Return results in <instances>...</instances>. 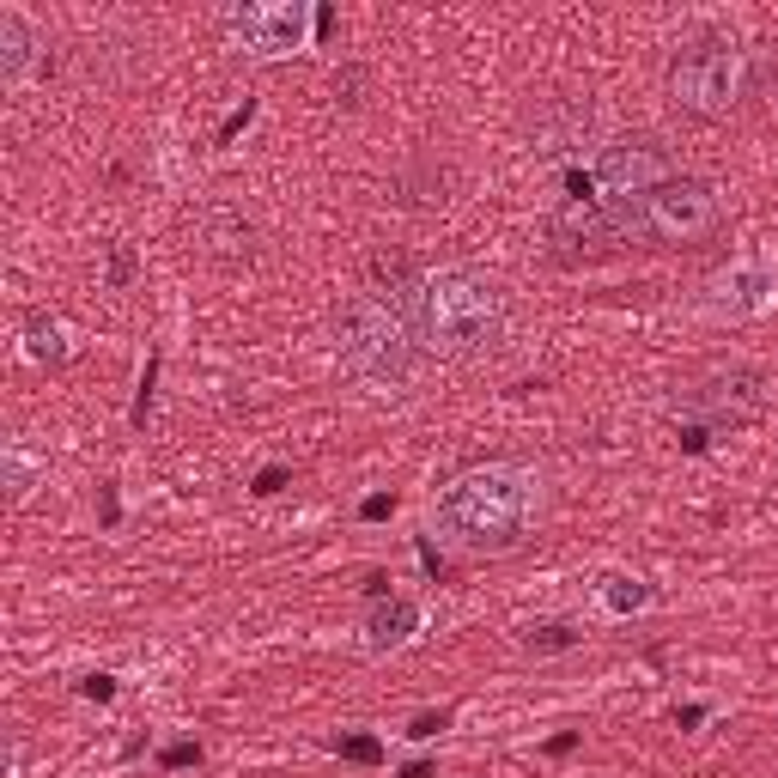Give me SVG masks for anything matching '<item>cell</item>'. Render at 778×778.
Instances as JSON below:
<instances>
[{
  "label": "cell",
  "instance_id": "cell-22",
  "mask_svg": "<svg viewBox=\"0 0 778 778\" xmlns=\"http://www.w3.org/2000/svg\"><path fill=\"white\" fill-rule=\"evenodd\" d=\"M286 481H292V475H286V469H280V462H274V469H262V475H256V487H250V493H262V499H274V493H280Z\"/></svg>",
  "mask_w": 778,
  "mask_h": 778
},
{
  "label": "cell",
  "instance_id": "cell-30",
  "mask_svg": "<svg viewBox=\"0 0 778 778\" xmlns=\"http://www.w3.org/2000/svg\"><path fill=\"white\" fill-rule=\"evenodd\" d=\"M402 778H438V772H432V760H414V766H408Z\"/></svg>",
  "mask_w": 778,
  "mask_h": 778
},
{
  "label": "cell",
  "instance_id": "cell-6",
  "mask_svg": "<svg viewBox=\"0 0 778 778\" xmlns=\"http://www.w3.org/2000/svg\"><path fill=\"white\" fill-rule=\"evenodd\" d=\"M225 25L250 55H292L317 31V13H310L304 0H250V7H231Z\"/></svg>",
  "mask_w": 778,
  "mask_h": 778
},
{
  "label": "cell",
  "instance_id": "cell-15",
  "mask_svg": "<svg viewBox=\"0 0 778 778\" xmlns=\"http://www.w3.org/2000/svg\"><path fill=\"white\" fill-rule=\"evenodd\" d=\"M7 493H13V499H25V493H31V450H25L19 438L7 444Z\"/></svg>",
  "mask_w": 778,
  "mask_h": 778
},
{
  "label": "cell",
  "instance_id": "cell-17",
  "mask_svg": "<svg viewBox=\"0 0 778 778\" xmlns=\"http://www.w3.org/2000/svg\"><path fill=\"white\" fill-rule=\"evenodd\" d=\"M152 383H159V359H146V371H140V396H134V426H146V414H152Z\"/></svg>",
  "mask_w": 778,
  "mask_h": 778
},
{
  "label": "cell",
  "instance_id": "cell-11",
  "mask_svg": "<svg viewBox=\"0 0 778 778\" xmlns=\"http://www.w3.org/2000/svg\"><path fill=\"white\" fill-rule=\"evenodd\" d=\"M414 627H420V608L408 602V596H389V602H377L371 608V651H389V645H402V639H414Z\"/></svg>",
  "mask_w": 778,
  "mask_h": 778
},
{
  "label": "cell",
  "instance_id": "cell-8",
  "mask_svg": "<svg viewBox=\"0 0 778 778\" xmlns=\"http://www.w3.org/2000/svg\"><path fill=\"white\" fill-rule=\"evenodd\" d=\"M760 371L748 365H730V371H712L706 383H693L681 396V414H693V426H736L760 408Z\"/></svg>",
  "mask_w": 778,
  "mask_h": 778
},
{
  "label": "cell",
  "instance_id": "cell-5",
  "mask_svg": "<svg viewBox=\"0 0 778 778\" xmlns=\"http://www.w3.org/2000/svg\"><path fill=\"white\" fill-rule=\"evenodd\" d=\"M748 92V49L736 37H693L675 49L669 61V98L687 110V116H730Z\"/></svg>",
  "mask_w": 778,
  "mask_h": 778
},
{
  "label": "cell",
  "instance_id": "cell-16",
  "mask_svg": "<svg viewBox=\"0 0 778 778\" xmlns=\"http://www.w3.org/2000/svg\"><path fill=\"white\" fill-rule=\"evenodd\" d=\"M335 748H341V760H353V766H377V760H383V742H377V736H341Z\"/></svg>",
  "mask_w": 778,
  "mask_h": 778
},
{
  "label": "cell",
  "instance_id": "cell-12",
  "mask_svg": "<svg viewBox=\"0 0 778 778\" xmlns=\"http://www.w3.org/2000/svg\"><path fill=\"white\" fill-rule=\"evenodd\" d=\"M25 353H31L37 365H61V359H67L61 323H55V317H43V310H31V317H25Z\"/></svg>",
  "mask_w": 778,
  "mask_h": 778
},
{
  "label": "cell",
  "instance_id": "cell-29",
  "mask_svg": "<svg viewBox=\"0 0 778 778\" xmlns=\"http://www.w3.org/2000/svg\"><path fill=\"white\" fill-rule=\"evenodd\" d=\"M675 724H681V730H693V724H706V706H681V712H675Z\"/></svg>",
  "mask_w": 778,
  "mask_h": 778
},
{
  "label": "cell",
  "instance_id": "cell-21",
  "mask_svg": "<svg viewBox=\"0 0 778 778\" xmlns=\"http://www.w3.org/2000/svg\"><path fill=\"white\" fill-rule=\"evenodd\" d=\"M159 760H165L171 772H183V766H195V760H201V742H171V748H165Z\"/></svg>",
  "mask_w": 778,
  "mask_h": 778
},
{
  "label": "cell",
  "instance_id": "cell-20",
  "mask_svg": "<svg viewBox=\"0 0 778 778\" xmlns=\"http://www.w3.org/2000/svg\"><path fill=\"white\" fill-rule=\"evenodd\" d=\"M444 724H450V712H420V718L408 724V736H414V742H432V736H438Z\"/></svg>",
  "mask_w": 778,
  "mask_h": 778
},
{
  "label": "cell",
  "instance_id": "cell-28",
  "mask_svg": "<svg viewBox=\"0 0 778 778\" xmlns=\"http://www.w3.org/2000/svg\"><path fill=\"white\" fill-rule=\"evenodd\" d=\"M578 748V730H560V736H548V754L560 760V754H572Z\"/></svg>",
  "mask_w": 778,
  "mask_h": 778
},
{
  "label": "cell",
  "instance_id": "cell-27",
  "mask_svg": "<svg viewBox=\"0 0 778 778\" xmlns=\"http://www.w3.org/2000/svg\"><path fill=\"white\" fill-rule=\"evenodd\" d=\"M389 584H396L389 572H371V578H365V596H371V602H389Z\"/></svg>",
  "mask_w": 778,
  "mask_h": 778
},
{
  "label": "cell",
  "instance_id": "cell-18",
  "mask_svg": "<svg viewBox=\"0 0 778 778\" xmlns=\"http://www.w3.org/2000/svg\"><path fill=\"white\" fill-rule=\"evenodd\" d=\"M250 116H256V98H244V110H231V116L219 122V146H225V140H238V134L250 128Z\"/></svg>",
  "mask_w": 778,
  "mask_h": 778
},
{
  "label": "cell",
  "instance_id": "cell-13",
  "mask_svg": "<svg viewBox=\"0 0 778 778\" xmlns=\"http://www.w3.org/2000/svg\"><path fill=\"white\" fill-rule=\"evenodd\" d=\"M572 645H584V633L572 627V620H548V627L529 633V651H535V657H554V651H572Z\"/></svg>",
  "mask_w": 778,
  "mask_h": 778
},
{
  "label": "cell",
  "instance_id": "cell-3",
  "mask_svg": "<svg viewBox=\"0 0 778 778\" xmlns=\"http://www.w3.org/2000/svg\"><path fill=\"white\" fill-rule=\"evenodd\" d=\"M608 219H614V238L620 250L627 244H645V250H675V244H693L718 225V189L699 183V177H675L639 201H602Z\"/></svg>",
  "mask_w": 778,
  "mask_h": 778
},
{
  "label": "cell",
  "instance_id": "cell-26",
  "mask_svg": "<svg viewBox=\"0 0 778 778\" xmlns=\"http://www.w3.org/2000/svg\"><path fill=\"white\" fill-rule=\"evenodd\" d=\"M706 444H712V426H687V432H681V450H687V456H699Z\"/></svg>",
  "mask_w": 778,
  "mask_h": 778
},
{
  "label": "cell",
  "instance_id": "cell-14",
  "mask_svg": "<svg viewBox=\"0 0 778 778\" xmlns=\"http://www.w3.org/2000/svg\"><path fill=\"white\" fill-rule=\"evenodd\" d=\"M602 596H608V608H614V614H633V608H645V602H651V584H639V578H608V590H602Z\"/></svg>",
  "mask_w": 778,
  "mask_h": 778
},
{
  "label": "cell",
  "instance_id": "cell-10",
  "mask_svg": "<svg viewBox=\"0 0 778 778\" xmlns=\"http://www.w3.org/2000/svg\"><path fill=\"white\" fill-rule=\"evenodd\" d=\"M37 55V31L19 7H0V80H19Z\"/></svg>",
  "mask_w": 778,
  "mask_h": 778
},
{
  "label": "cell",
  "instance_id": "cell-9",
  "mask_svg": "<svg viewBox=\"0 0 778 778\" xmlns=\"http://www.w3.org/2000/svg\"><path fill=\"white\" fill-rule=\"evenodd\" d=\"M602 140H596V116L578 104H560L554 116L535 122V152L541 159H590Z\"/></svg>",
  "mask_w": 778,
  "mask_h": 778
},
{
  "label": "cell",
  "instance_id": "cell-25",
  "mask_svg": "<svg viewBox=\"0 0 778 778\" xmlns=\"http://www.w3.org/2000/svg\"><path fill=\"white\" fill-rule=\"evenodd\" d=\"M80 693H86V699H116V681H110V675H86Z\"/></svg>",
  "mask_w": 778,
  "mask_h": 778
},
{
  "label": "cell",
  "instance_id": "cell-23",
  "mask_svg": "<svg viewBox=\"0 0 778 778\" xmlns=\"http://www.w3.org/2000/svg\"><path fill=\"white\" fill-rule=\"evenodd\" d=\"M128 280H134V256L116 244V250H110V286H128Z\"/></svg>",
  "mask_w": 778,
  "mask_h": 778
},
{
  "label": "cell",
  "instance_id": "cell-2",
  "mask_svg": "<svg viewBox=\"0 0 778 778\" xmlns=\"http://www.w3.org/2000/svg\"><path fill=\"white\" fill-rule=\"evenodd\" d=\"M535 517H541V475L517 469V462H487V469L456 475L432 505V529L469 554L517 548L535 529Z\"/></svg>",
  "mask_w": 778,
  "mask_h": 778
},
{
  "label": "cell",
  "instance_id": "cell-24",
  "mask_svg": "<svg viewBox=\"0 0 778 778\" xmlns=\"http://www.w3.org/2000/svg\"><path fill=\"white\" fill-rule=\"evenodd\" d=\"M389 511H396V499H389V493H371V499L359 505V517H365V523H383Z\"/></svg>",
  "mask_w": 778,
  "mask_h": 778
},
{
  "label": "cell",
  "instance_id": "cell-4",
  "mask_svg": "<svg viewBox=\"0 0 778 778\" xmlns=\"http://www.w3.org/2000/svg\"><path fill=\"white\" fill-rule=\"evenodd\" d=\"M335 347H341V365L371 389H408L414 371H420V341L389 317V304L371 298V292L341 310Z\"/></svg>",
  "mask_w": 778,
  "mask_h": 778
},
{
  "label": "cell",
  "instance_id": "cell-19",
  "mask_svg": "<svg viewBox=\"0 0 778 778\" xmlns=\"http://www.w3.org/2000/svg\"><path fill=\"white\" fill-rule=\"evenodd\" d=\"M414 548H420V566H426L432 578H450V560L438 554V541H432V535H420V541H414Z\"/></svg>",
  "mask_w": 778,
  "mask_h": 778
},
{
  "label": "cell",
  "instance_id": "cell-1",
  "mask_svg": "<svg viewBox=\"0 0 778 778\" xmlns=\"http://www.w3.org/2000/svg\"><path fill=\"white\" fill-rule=\"evenodd\" d=\"M389 304L420 353L432 359H475L487 347H499L505 335V292L499 280H487L481 268H438V274H414L389 292H371Z\"/></svg>",
  "mask_w": 778,
  "mask_h": 778
},
{
  "label": "cell",
  "instance_id": "cell-7",
  "mask_svg": "<svg viewBox=\"0 0 778 778\" xmlns=\"http://www.w3.org/2000/svg\"><path fill=\"white\" fill-rule=\"evenodd\" d=\"M772 292H778V268L766 262V256H742V262H730L724 274H712L706 280V317H718V323H742V317H760V310L772 304Z\"/></svg>",
  "mask_w": 778,
  "mask_h": 778
}]
</instances>
